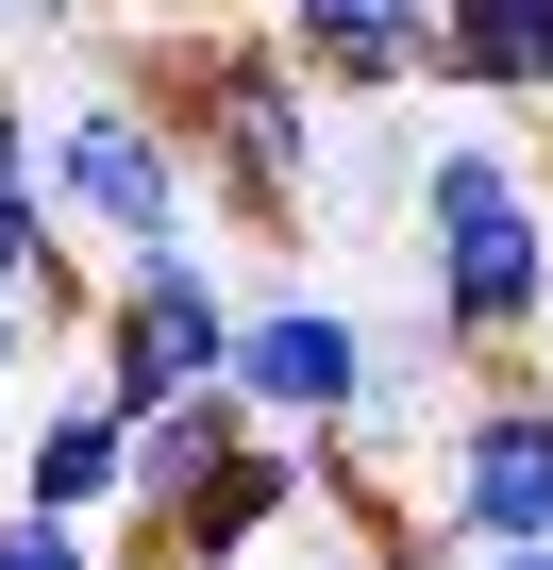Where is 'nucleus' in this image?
Segmentation results:
<instances>
[{
  "label": "nucleus",
  "mask_w": 553,
  "mask_h": 570,
  "mask_svg": "<svg viewBox=\"0 0 553 570\" xmlns=\"http://www.w3.org/2000/svg\"><path fill=\"white\" fill-rule=\"evenodd\" d=\"M403 252L436 303V370H536L553 353V151L536 118H470L403 168Z\"/></svg>",
  "instance_id": "obj_1"
},
{
  "label": "nucleus",
  "mask_w": 553,
  "mask_h": 570,
  "mask_svg": "<svg viewBox=\"0 0 553 570\" xmlns=\"http://www.w3.org/2000/svg\"><path fill=\"white\" fill-rule=\"evenodd\" d=\"M151 101H168V135H185V168H201V202L235 218V235H286L303 202H319V85L286 68V35L268 18H218V35H185V51H151Z\"/></svg>",
  "instance_id": "obj_2"
},
{
  "label": "nucleus",
  "mask_w": 553,
  "mask_h": 570,
  "mask_svg": "<svg viewBox=\"0 0 553 570\" xmlns=\"http://www.w3.org/2000/svg\"><path fill=\"white\" fill-rule=\"evenodd\" d=\"M34 151H51V202H68V235H85L101 268L201 235V168H185V135H168L151 85H68V101L34 118Z\"/></svg>",
  "instance_id": "obj_3"
},
{
  "label": "nucleus",
  "mask_w": 553,
  "mask_h": 570,
  "mask_svg": "<svg viewBox=\"0 0 553 570\" xmlns=\"http://www.w3.org/2000/svg\"><path fill=\"white\" fill-rule=\"evenodd\" d=\"M218 353H235V285L201 268V235H168V252H118L101 268V336L51 353V370H85L118 420H151V403H201Z\"/></svg>",
  "instance_id": "obj_4"
},
{
  "label": "nucleus",
  "mask_w": 553,
  "mask_h": 570,
  "mask_svg": "<svg viewBox=\"0 0 553 570\" xmlns=\"http://www.w3.org/2000/svg\"><path fill=\"white\" fill-rule=\"evenodd\" d=\"M436 537L553 553V353L536 370H470V403L436 420Z\"/></svg>",
  "instance_id": "obj_5"
},
{
  "label": "nucleus",
  "mask_w": 553,
  "mask_h": 570,
  "mask_svg": "<svg viewBox=\"0 0 553 570\" xmlns=\"http://www.w3.org/2000/svg\"><path fill=\"white\" fill-rule=\"evenodd\" d=\"M369 320L353 303H319V285H268V303H235V353H218V386H235V420H286V436H319V420H353L369 403Z\"/></svg>",
  "instance_id": "obj_6"
},
{
  "label": "nucleus",
  "mask_w": 553,
  "mask_h": 570,
  "mask_svg": "<svg viewBox=\"0 0 553 570\" xmlns=\"http://www.w3.org/2000/svg\"><path fill=\"white\" fill-rule=\"evenodd\" d=\"M319 101H436V0H268Z\"/></svg>",
  "instance_id": "obj_7"
},
{
  "label": "nucleus",
  "mask_w": 553,
  "mask_h": 570,
  "mask_svg": "<svg viewBox=\"0 0 553 570\" xmlns=\"http://www.w3.org/2000/svg\"><path fill=\"white\" fill-rule=\"evenodd\" d=\"M18 503H51V520H101L118 537V503H135V420L85 386V370H51L34 386V420H18V470H0Z\"/></svg>",
  "instance_id": "obj_8"
},
{
  "label": "nucleus",
  "mask_w": 553,
  "mask_h": 570,
  "mask_svg": "<svg viewBox=\"0 0 553 570\" xmlns=\"http://www.w3.org/2000/svg\"><path fill=\"white\" fill-rule=\"evenodd\" d=\"M436 101L553 118V0H453V18H436Z\"/></svg>",
  "instance_id": "obj_9"
},
{
  "label": "nucleus",
  "mask_w": 553,
  "mask_h": 570,
  "mask_svg": "<svg viewBox=\"0 0 553 570\" xmlns=\"http://www.w3.org/2000/svg\"><path fill=\"white\" fill-rule=\"evenodd\" d=\"M235 436H251V420H235V386L151 403V420H135V503H118V520H185V503L218 487V453H235Z\"/></svg>",
  "instance_id": "obj_10"
},
{
  "label": "nucleus",
  "mask_w": 553,
  "mask_h": 570,
  "mask_svg": "<svg viewBox=\"0 0 553 570\" xmlns=\"http://www.w3.org/2000/svg\"><path fill=\"white\" fill-rule=\"evenodd\" d=\"M0 570H118V553H101V520H51V503L0 487Z\"/></svg>",
  "instance_id": "obj_11"
},
{
  "label": "nucleus",
  "mask_w": 553,
  "mask_h": 570,
  "mask_svg": "<svg viewBox=\"0 0 553 570\" xmlns=\"http://www.w3.org/2000/svg\"><path fill=\"white\" fill-rule=\"evenodd\" d=\"M0 218H68V202H51V151H34V101H18V68H0Z\"/></svg>",
  "instance_id": "obj_12"
},
{
  "label": "nucleus",
  "mask_w": 553,
  "mask_h": 570,
  "mask_svg": "<svg viewBox=\"0 0 553 570\" xmlns=\"http://www.w3.org/2000/svg\"><path fill=\"white\" fill-rule=\"evenodd\" d=\"M34 370H51V353H34V320L0 303V386H34Z\"/></svg>",
  "instance_id": "obj_13"
},
{
  "label": "nucleus",
  "mask_w": 553,
  "mask_h": 570,
  "mask_svg": "<svg viewBox=\"0 0 553 570\" xmlns=\"http://www.w3.org/2000/svg\"><path fill=\"white\" fill-rule=\"evenodd\" d=\"M101 553H118V570H201V553H168V537H101Z\"/></svg>",
  "instance_id": "obj_14"
},
{
  "label": "nucleus",
  "mask_w": 553,
  "mask_h": 570,
  "mask_svg": "<svg viewBox=\"0 0 553 570\" xmlns=\"http://www.w3.org/2000/svg\"><path fill=\"white\" fill-rule=\"evenodd\" d=\"M436 553H453V570H553V553H470V537H436Z\"/></svg>",
  "instance_id": "obj_15"
},
{
  "label": "nucleus",
  "mask_w": 553,
  "mask_h": 570,
  "mask_svg": "<svg viewBox=\"0 0 553 570\" xmlns=\"http://www.w3.org/2000/svg\"><path fill=\"white\" fill-rule=\"evenodd\" d=\"M18 420H34V386H0V470H18Z\"/></svg>",
  "instance_id": "obj_16"
},
{
  "label": "nucleus",
  "mask_w": 553,
  "mask_h": 570,
  "mask_svg": "<svg viewBox=\"0 0 553 570\" xmlns=\"http://www.w3.org/2000/svg\"><path fill=\"white\" fill-rule=\"evenodd\" d=\"M185 18H268V0H185Z\"/></svg>",
  "instance_id": "obj_17"
},
{
  "label": "nucleus",
  "mask_w": 553,
  "mask_h": 570,
  "mask_svg": "<svg viewBox=\"0 0 553 570\" xmlns=\"http://www.w3.org/2000/svg\"><path fill=\"white\" fill-rule=\"evenodd\" d=\"M436 18H453V0H436Z\"/></svg>",
  "instance_id": "obj_18"
}]
</instances>
